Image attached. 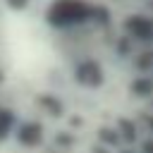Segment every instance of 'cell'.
Here are the masks:
<instances>
[{
  "instance_id": "cell-1",
  "label": "cell",
  "mask_w": 153,
  "mask_h": 153,
  "mask_svg": "<svg viewBox=\"0 0 153 153\" xmlns=\"http://www.w3.org/2000/svg\"><path fill=\"white\" fill-rule=\"evenodd\" d=\"M93 5L84 0H55L48 10V22L57 29H74L91 22Z\"/></svg>"
},
{
  "instance_id": "cell-2",
  "label": "cell",
  "mask_w": 153,
  "mask_h": 153,
  "mask_svg": "<svg viewBox=\"0 0 153 153\" xmlns=\"http://www.w3.org/2000/svg\"><path fill=\"white\" fill-rule=\"evenodd\" d=\"M122 33L129 36L139 48L153 45V17L146 12H134L127 14L122 22Z\"/></svg>"
},
{
  "instance_id": "cell-3",
  "label": "cell",
  "mask_w": 153,
  "mask_h": 153,
  "mask_svg": "<svg viewBox=\"0 0 153 153\" xmlns=\"http://www.w3.org/2000/svg\"><path fill=\"white\" fill-rule=\"evenodd\" d=\"M12 127V115L10 112H0V136H5V131Z\"/></svg>"
}]
</instances>
